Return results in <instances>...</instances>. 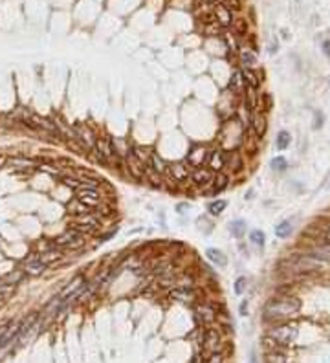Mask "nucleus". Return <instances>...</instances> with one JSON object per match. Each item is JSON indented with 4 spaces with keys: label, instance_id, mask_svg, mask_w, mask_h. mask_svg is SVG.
I'll return each mask as SVG.
<instances>
[{
    "label": "nucleus",
    "instance_id": "38",
    "mask_svg": "<svg viewBox=\"0 0 330 363\" xmlns=\"http://www.w3.org/2000/svg\"><path fill=\"white\" fill-rule=\"evenodd\" d=\"M250 240H252L255 246L262 248L264 246V240H266V235H264L260 230H253L252 233H250Z\"/></svg>",
    "mask_w": 330,
    "mask_h": 363
},
{
    "label": "nucleus",
    "instance_id": "32",
    "mask_svg": "<svg viewBox=\"0 0 330 363\" xmlns=\"http://www.w3.org/2000/svg\"><path fill=\"white\" fill-rule=\"evenodd\" d=\"M10 165L11 167H16V169H30L35 165V160H30V158H11L10 160Z\"/></svg>",
    "mask_w": 330,
    "mask_h": 363
},
{
    "label": "nucleus",
    "instance_id": "24",
    "mask_svg": "<svg viewBox=\"0 0 330 363\" xmlns=\"http://www.w3.org/2000/svg\"><path fill=\"white\" fill-rule=\"evenodd\" d=\"M68 211H70V214H74V216H81V214L92 213V209L88 208V206H84L79 198H74V200L68 204Z\"/></svg>",
    "mask_w": 330,
    "mask_h": 363
},
{
    "label": "nucleus",
    "instance_id": "1",
    "mask_svg": "<svg viewBox=\"0 0 330 363\" xmlns=\"http://www.w3.org/2000/svg\"><path fill=\"white\" fill-rule=\"evenodd\" d=\"M301 308V302L296 297H280V299H274L264 306V319L272 321V323H279V321H286V319L297 316Z\"/></svg>",
    "mask_w": 330,
    "mask_h": 363
},
{
    "label": "nucleus",
    "instance_id": "47",
    "mask_svg": "<svg viewBox=\"0 0 330 363\" xmlns=\"http://www.w3.org/2000/svg\"><path fill=\"white\" fill-rule=\"evenodd\" d=\"M246 310H248V302L242 301L240 302V316H246Z\"/></svg>",
    "mask_w": 330,
    "mask_h": 363
},
{
    "label": "nucleus",
    "instance_id": "40",
    "mask_svg": "<svg viewBox=\"0 0 330 363\" xmlns=\"http://www.w3.org/2000/svg\"><path fill=\"white\" fill-rule=\"evenodd\" d=\"M246 286H248L246 277H238V279L235 280V294L236 296H242V294L246 292Z\"/></svg>",
    "mask_w": 330,
    "mask_h": 363
},
{
    "label": "nucleus",
    "instance_id": "14",
    "mask_svg": "<svg viewBox=\"0 0 330 363\" xmlns=\"http://www.w3.org/2000/svg\"><path fill=\"white\" fill-rule=\"evenodd\" d=\"M230 186V176L226 174V172H214V178H213V182H211V194H218V192H222L226 189V187Z\"/></svg>",
    "mask_w": 330,
    "mask_h": 363
},
{
    "label": "nucleus",
    "instance_id": "46",
    "mask_svg": "<svg viewBox=\"0 0 330 363\" xmlns=\"http://www.w3.org/2000/svg\"><path fill=\"white\" fill-rule=\"evenodd\" d=\"M323 50H324V54H326L330 57V40H324V42H323Z\"/></svg>",
    "mask_w": 330,
    "mask_h": 363
},
{
    "label": "nucleus",
    "instance_id": "8",
    "mask_svg": "<svg viewBox=\"0 0 330 363\" xmlns=\"http://www.w3.org/2000/svg\"><path fill=\"white\" fill-rule=\"evenodd\" d=\"M125 164H126V169H128V176H132L134 180H143V172H145V165L136 160L132 154L125 156Z\"/></svg>",
    "mask_w": 330,
    "mask_h": 363
},
{
    "label": "nucleus",
    "instance_id": "33",
    "mask_svg": "<svg viewBox=\"0 0 330 363\" xmlns=\"http://www.w3.org/2000/svg\"><path fill=\"white\" fill-rule=\"evenodd\" d=\"M233 32L236 37H246L248 35V22L244 18H235L233 22Z\"/></svg>",
    "mask_w": 330,
    "mask_h": 363
},
{
    "label": "nucleus",
    "instance_id": "15",
    "mask_svg": "<svg viewBox=\"0 0 330 363\" xmlns=\"http://www.w3.org/2000/svg\"><path fill=\"white\" fill-rule=\"evenodd\" d=\"M169 297L170 299H174V301H180V302H191L194 301V290L192 288H174V290L169 292Z\"/></svg>",
    "mask_w": 330,
    "mask_h": 363
},
{
    "label": "nucleus",
    "instance_id": "43",
    "mask_svg": "<svg viewBox=\"0 0 330 363\" xmlns=\"http://www.w3.org/2000/svg\"><path fill=\"white\" fill-rule=\"evenodd\" d=\"M24 274H26V272H22V270H18V272H15V274H10L8 275V279H6L8 280V284H16V282L24 277Z\"/></svg>",
    "mask_w": 330,
    "mask_h": 363
},
{
    "label": "nucleus",
    "instance_id": "27",
    "mask_svg": "<svg viewBox=\"0 0 330 363\" xmlns=\"http://www.w3.org/2000/svg\"><path fill=\"white\" fill-rule=\"evenodd\" d=\"M226 208H228V202L226 200H222V198H216V200H211V202L208 204V211L211 216H218V214H222L226 211Z\"/></svg>",
    "mask_w": 330,
    "mask_h": 363
},
{
    "label": "nucleus",
    "instance_id": "4",
    "mask_svg": "<svg viewBox=\"0 0 330 363\" xmlns=\"http://www.w3.org/2000/svg\"><path fill=\"white\" fill-rule=\"evenodd\" d=\"M84 206L88 208H99L101 206V194H99L98 189H92V187H79L77 189V196Z\"/></svg>",
    "mask_w": 330,
    "mask_h": 363
},
{
    "label": "nucleus",
    "instance_id": "13",
    "mask_svg": "<svg viewBox=\"0 0 330 363\" xmlns=\"http://www.w3.org/2000/svg\"><path fill=\"white\" fill-rule=\"evenodd\" d=\"M250 126L253 128L255 136L262 138L266 134V128H268V123H266V116L260 114V112H255L252 116V121H250Z\"/></svg>",
    "mask_w": 330,
    "mask_h": 363
},
{
    "label": "nucleus",
    "instance_id": "30",
    "mask_svg": "<svg viewBox=\"0 0 330 363\" xmlns=\"http://www.w3.org/2000/svg\"><path fill=\"white\" fill-rule=\"evenodd\" d=\"M230 233L235 236V238H242L244 233H246V222L240 220V218L233 220V222L230 224Z\"/></svg>",
    "mask_w": 330,
    "mask_h": 363
},
{
    "label": "nucleus",
    "instance_id": "16",
    "mask_svg": "<svg viewBox=\"0 0 330 363\" xmlns=\"http://www.w3.org/2000/svg\"><path fill=\"white\" fill-rule=\"evenodd\" d=\"M196 318L202 321L204 324H211L216 319V310L209 304H198L196 308Z\"/></svg>",
    "mask_w": 330,
    "mask_h": 363
},
{
    "label": "nucleus",
    "instance_id": "21",
    "mask_svg": "<svg viewBox=\"0 0 330 363\" xmlns=\"http://www.w3.org/2000/svg\"><path fill=\"white\" fill-rule=\"evenodd\" d=\"M310 255H312V257H316L318 260L330 262V244H328V242H323V244L314 246L312 252H310Z\"/></svg>",
    "mask_w": 330,
    "mask_h": 363
},
{
    "label": "nucleus",
    "instance_id": "35",
    "mask_svg": "<svg viewBox=\"0 0 330 363\" xmlns=\"http://www.w3.org/2000/svg\"><path fill=\"white\" fill-rule=\"evenodd\" d=\"M81 284H84V279H82L81 275H77L76 279H74V280H72V282H70V286H66L64 292L60 294V299H64V297H68V294H72V292H76L77 288H79V286H81Z\"/></svg>",
    "mask_w": 330,
    "mask_h": 363
},
{
    "label": "nucleus",
    "instance_id": "37",
    "mask_svg": "<svg viewBox=\"0 0 330 363\" xmlns=\"http://www.w3.org/2000/svg\"><path fill=\"white\" fill-rule=\"evenodd\" d=\"M290 142H292V138L288 132H284V130L279 132V136H277V148H279V150H284V148L290 147Z\"/></svg>",
    "mask_w": 330,
    "mask_h": 363
},
{
    "label": "nucleus",
    "instance_id": "49",
    "mask_svg": "<svg viewBox=\"0 0 330 363\" xmlns=\"http://www.w3.org/2000/svg\"><path fill=\"white\" fill-rule=\"evenodd\" d=\"M324 238H326V242H328V244H330V230L326 231V235H324Z\"/></svg>",
    "mask_w": 330,
    "mask_h": 363
},
{
    "label": "nucleus",
    "instance_id": "19",
    "mask_svg": "<svg viewBox=\"0 0 330 363\" xmlns=\"http://www.w3.org/2000/svg\"><path fill=\"white\" fill-rule=\"evenodd\" d=\"M206 257H208L209 262H213L218 268H224L226 264H228V257L224 255V252H220L216 248H208L206 250Z\"/></svg>",
    "mask_w": 330,
    "mask_h": 363
},
{
    "label": "nucleus",
    "instance_id": "23",
    "mask_svg": "<svg viewBox=\"0 0 330 363\" xmlns=\"http://www.w3.org/2000/svg\"><path fill=\"white\" fill-rule=\"evenodd\" d=\"M242 77H244V81H246V86L250 88H255L257 90L260 86V79H258V74L253 68H242Z\"/></svg>",
    "mask_w": 330,
    "mask_h": 363
},
{
    "label": "nucleus",
    "instance_id": "29",
    "mask_svg": "<svg viewBox=\"0 0 330 363\" xmlns=\"http://www.w3.org/2000/svg\"><path fill=\"white\" fill-rule=\"evenodd\" d=\"M130 154L136 160H140L143 165H148V162H150V156H152V152H150L147 147H132Z\"/></svg>",
    "mask_w": 330,
    "mask_h": 363
},
{
    "label": "nucleus",
    "instance_id": "34",
    "mask_svg": "<svg viewBox=\"0 0 330 363\" xmlns=\"http://www.w3.org/2000/svg\"><path fill=\"white\" fill-rule=\"evenodd\" d=\"M60 306H62V299H60V297H55V299H52V301L46 304V308H44V316L57 314L60 310Z\"/></svg>",
    "mask_w": 330,
    "mask_h": 363
},
{
    "label": "nucleus",
    "instance_id": "10",
    "mask_svg": "<svg viewBox=\"0 0 330 363\" xmlns=\"http://www.w3.org/2000/svg\"><path fill=\"white\" fill-rule=\"evenodd\" d=\"M204 162H208V150L204 147H196L192 152H189V156L186 158V164L194 169V167H202Z\"/></svg>",
    "mask_w": 330,
    "mask_h": 363
},
{
    "label": "nucleus",
    "instance_id": "11",
    "mask_svg": "<svg viewBox=\"0 0 330 363\" xmlns=\"http://www.w3.org/2000/svg\"><path fill=\"white\" fill-rule=\"evenodd\" d=\"M208 169H211L213 172H220L224 169V152L220 148L208 152Z\"/></svg>",
    "mask_w": 330,
    "mask_h": 363
},
{
    "label": "nucleus",
    "instance_id": "17",
    "mask_svg": "<svg viewBox=\"0 0 330 363\" xmlns=\"http://www.w3.org/2000/svg\"><path fill=\"white\" fill-rule=\"evenodd\" d=\"M238 62L242 68H253L257 64V55L250 48H238Z\"/></svg>",
    "mask_w": 330,
    "mask_h": 363
},
{
    "label": "nucleus",
    "instance_id": "45",
    "mask_svg": "<svg viewBox=\"0 0 330 363\" xmlns=\"http://www.w3.org/2000/svg\"><path fill=\"white\" fill-rule=\"evenodd\" d=\"M208 363H222V354L220 352H214V354H211L208 360Z\"/></svg>",
    "mask_w": 330,
    "mask_h": 363
},
{
    "label": "nucleus",
    "instance_id": "41",
    "mask_svg": "<svg viewBox=\"0 0 330 363\" xmlns=\"http://www.w3.org/2000/svg\"><path fill=\"white\" fill-rule=\"evenodd\" d=\"M266 362L268 363H286V358L279 352H270L268 356H266Z\"/></svg>",
    "mask_w": 330,
    "mask_h": 363
},
{
    "label": "nucleus",
    "instance_id": "42",
    "mask_svg": "<svg viewBox=\"0 0 330 363\" xmlns=\"http://www.w3.org/2000/svg\"><path fill=\"white\" fill-rule=\"evenodd\" d=\"M62 184H64L66 187H70V189H79V187H81L79 178H72V176H64V178H62Z\"/></svg>",
    "mask_w": 330,
    "mask_h": 363
},
{
    "label": "nucleus",
    "instance_id": "6",
    "mask_svg": "<svg viewBox=\"0 0 330 363\" xmlns=\"http://www.w3.org/2000/svg\"><path fill=\"white\" fill-rule=\"evenodd\" d=\"M191 170L192 169L186 164V162H180V164L169 165L167 174H169V178H172L176 184H184V182H187L191 178Z\"/></svg>",
    "mask_w": 330,
    "mask_h": 363
},
{
    "label": "nucleus",
    "instance_id": "9",
    "mask_svg": "<svg viewBox=\"0 0 330 363\" xmlns=\"http://www.w3.org/2000/svg\"><path fill=\"white\" fill-rule=\"evenodd\" d=\"M218 346H220L218 332L214 328H208L206 330V334H204V348L208 352H211V354H214V352L218 350Z\"/></svg>",
    "mask_w": 330,
    "mask_h": 363
},
{
    "label": "nucleus",
    "instance_id": "36",
    "mask_svg": "<svg viewBox=\"0 0 330 363\" xmlns=\"http://www.w3.org/2000/svg\"><path fill=\"white\" fill-rule=\"evenodd\" d=\"M216 4L224 6L226 10H230L231 13H235V11H240L242 10V2H240V0H216Z\"/></svg>",
    "mask_w": 330,
    "mask_h": 363
},
{
    "label": "nucleus",
    "instance_id": "31",
    "mask_svg": "<svg viewBox=\"0 0 330 363\" xmlns=\"http://www.w3.org/2000/svg\"><path fill=\"white\" fill-rule=\"evenodd\" d=\"M292 233V224L288 220H282L280 224L275 226V235L279 236V238H286V236H290Z\"/></svg>",
    "mask_w": 330,
    "mask_h": 363
},
{
    "label": "nucleus",
    "instance_id": "5",
    "mask_svg": "<svg viewBox=\"0 0 330 363\" xmlns=\"http://www.w3.org/2000/svg\"><path fill=\"white\" fill-rule=\"evenodd\" d=\"M82 238H84V235H81L79 231H76V230H68L66 233H62V235L55 240V244L59 248H79L82 244Z\"/></svg>",
    "mask_w": 330,
    "mask_h": 363
},
{
    "label": "nucleus",
    "instance_id": "7",
    "mask_svg": "<svg viewBox=\"0 0 330 363\" xmlns=\"http://www.w3.org/2000/svg\"><path fill=\"white\" fill-rule=\"evenodd\" d=\"M213 13H214V18H216V22H218V24L224 28V30H228V28L233 26L235 16H233V13H231L230 10H226L224 6L214 4L213 6Z\"/></svg>",
    "mask_w": 330,
    "mask_h": 363
},
{
    "label": "nucleus",
    "instance_id": "39",
    "mask_svg": "<svg viewBox=\"0 0 330 363\" xmlns=\"http://www.w3.org/2000/svg\"><path fill=\"white\" fill-rule=\"evenodd\" d=\"M272 167H274V170L282 172V170H286V167H288V162H286L282 156H277V158L272 160Z\"/></svg>",
    "mask_w": 330,
    "mask_h": 363
},
{
    "label": "nucleus",
    "instance_id": "18",
    "mask_svg": "<svg viewBox=\"0 0 330 363\" xmlns=\"http://www.w3.org/2000/svg\"><path fill=\"white\" fill-rule=\"evenodd\" d=\"M94 148H96L98 152L103 154L108 164H110V160L114 158V152H112V145H110V140H108V138H96Z\"/></svg>",
    "mask_w": 330,
    "mask_h": 363
},
{
    "label": "nucleus",
    "instance_id": "12",
    "mask_svg": "<svg viewBox=\"0 0 330 363\" xmlns=\"http://www.w3.org/2000/svg\"><path fill=\"white\" fill-rule=\"evenodd\" d=\"M230 90L231 94H235V96H242L244 90H246V81H244V77H242V70H233L231 74V81H230Z\"/></svg>",
    "mask_w": 330,
    "mask_h": 363
},
{
    "label": "nucleus",
    "instance_id": "44",
    "mask_svg": "<svg viewBox=\"0 0 330 363\" xmlns=\"http://www.w3.org/2000/svg\"><path fill=\"white\" fill-rule=\"evenodd\" d=\"M196 8H213L216 4V0H194Z\"/></svg>",
    "mask_w": 330,
    "mask_h": 363
},
{
    "label": "nucleus",
    "instance_id": "26",
    "mask_svg": "<svg viewBox=\"0 0 330 363\" xmlns=\"http://www.w3.org/2000/svg\"><path fill=\"white\" fill-rule=\"evenodd\" d=\"M202 33L206 37H220L222 33H224V28L220 26L218 22L213 20V22H208V24H202Z\"/></svg>",
    "mask_w": 330,
    "mask_h": 363
},
{
    "label": "nucleus",
    "instance_id": "22",
    "mask_svg": "<svg viewBox=\"0 0 330 363\" xmlns=\"http://www.w3.org/2000/svg\"><path fill=\"white\" fill-rule=\"evenodd\" d=\"M224 167H230L231 170H238L242 167V156L238 150H231L224 154Z\"/></svg>",
    "mask_w": 330,
    "mask_h": 363
},
{
    "label": "nucleus",
    "instance_id": "20",
    "mask_svg": "<svg viewBox=\"0 0 330 363\" xmlns=\"http://www.w3.org/2000/svg\"><path fill=\"white\" fill-rule=\"evenodd\" d=\"M72 224H79V226H86V228H92V230H98L99 228V216H96L92 213L81 214V216H74Z\"/></svg>",
    "mask_w": 330,
    "mask_h": 363
},
{
    "label": "nucleus",
    "instance_id": "28",
    "mask_svg": "<svg viewBox=\"0 0 330 363\" xmlns=\"http://www.w3.org/2000/svg\"><path fill=\"white\" fill-rule=\"evenodd\" d=\"M48 268V264L46 262H42L40 258H35V260H30V262H26V274H30V275H40L44 272V270Z\"/></svg>",
    "mask_w": 330,
    "mask_h": 363
},
{
    "label": "nucleus",
    "instance_id": "48",
    "mask_svg": "<svg viewBox=\"0 0 330 363\" xmlns=\"http://www.w3.org/2000/svg\"><path fill=\"white\" fill-rule=\"evenodd\" d=\"M250 363H257V354H255V350L250 354Z\"/></svg>",
    "mask_w": 330,
    "mask_h": 363
},
{
    "label": "nucleus",
    "instance_id": "3",
    "mask_svg": "<svg viewBox=\"0 0 330 363\" xmlns=\"http://www.w3.org/2000/svg\"><path fill=\"white\" fill-rule=\"evenodd\" d=\"M213 178H214V172L211 169H208V167H194L191 170V178L189 180L196 187H200L202 191H208V187L211 186Z\"/></svg>",
    "mask_w": 330,
    "mask_h": 363
},
{
    "label": "nucleus",
    "instance_id": "25",
    "mask_svg": "<svg viewBox=\"0 0 330 363\" xmlns=\"http://www.w3.org/2000/svg\"><path fill=\"white\" fill-rule=\"evenodd\" d=\"M148 167H150L152 170H156V172H158V174H162V176H167V170H169V165L165 164L164 160L160 158L158 154H154V152H152V156H150Z\"/></svg>",
    "mask_w": 330,
    "mask_h": 363
},
{
    "label": "nucleus",
    "instance_id": "2",
    "mask_svg": "<svg viewBox=\"0 0 330 363\" xmlns=\"http://www.w3.org/2000/svg\"><path fill=\"white\" fill-rule=\"evenodd\" d=\"M297 338V328L296 324H275L268 330L266 340L270 343H274L275 346H290Z\"/></svg>",
    "mask_w": 330,
    "mask_h": 363
}]
</instances>
